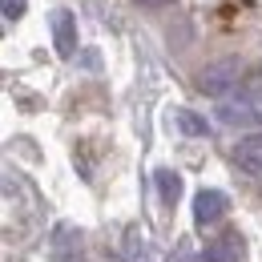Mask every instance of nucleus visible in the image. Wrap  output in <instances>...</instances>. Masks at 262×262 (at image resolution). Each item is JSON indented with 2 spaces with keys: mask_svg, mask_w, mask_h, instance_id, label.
<instances>
[{
  "mask_svg": "<svg viewBox=\"0 0 262 262\" xmlns=\"http://www.w3.org/2000/svg\"><path fill=\"white\" fill-rule=\"evenodd\" d=\"M214 113L230 129H258L262 125V89H242L234 97H222Z\"/></svg>",
  "mask_w": 262,
  "mask_h": 262,
  "instance_id": "1",
  "label": "nucleus"
},
{
  "mask_svg": "<svg viewBox=\"0 0 262 262\" xmlns=\"http://www.w3.org/2000/svg\"><path fill=\"white\" fill-rule=\"evenodd\" d=\"M0 12H4L8 20H16V16L25 12V0H0Z\"/></svg>",
  "mask_w": 262,
  "mask_h": 262,
  "instance_id": "10",
  "label": "nucleus"
},
{
  "mask_svg": "<svg viewBox=\"0 0 262 262\" xmlns=\"http://www.w3.org/2000/svg\"><path fill=\"white\" fill-rule=\"evenodd\" d=\"M206 262H242V238H238V234H222V238L206 250Z\"/></svg>",
  "mask_w": 262,
  "mask_h": 262,
  "instance_id": "6",
  "label": "nucleus"
},
{
  "mask_svg": "<svg viewBox=\"0 0 262 262\" xmlns=\"http://www.w3.org/2000/svg\"><path fill=\"white\" fill-rule=\"evenodd\" d=\"M173 262H194V246H190V242H182V246L173 250Z\"/></svg>",
  "mask_w": 262,
  "mask_h": 262,
  "instance_id": "11",
  "label": "nucleus"
},
{
  "mask_svg": "<svg viewBox=\"0 0 262 262\" xmlns=\"http://www.w3.org/2000/svg\"><path fill=\"white\" fill-rule=\"evenodd\" d=\"M137 4H149V8H158V4H169V0H137Z\"/></svg>",
  "mask_w": 262,
  "mask_h": 262,
  "instance_id": "12",
  "label": "nucleus"
},
{
  "mask_svg": "<svg viewBox=\"0 0 262 262\" xmlns=\"http://www.w3.org/2000/svg\"><path fill=\"white\" fill-rule=\"evenodd\" d=\"M154 182H158V194H162L165 206H173V202L182 198V178H178L173 169H158V173H154Z\"/></svg>",
  "mask_w": 262,
  "mask_h": 262,
  "instance_id": "7",
  "label": "nucleus"
},
{
  "mask_svg": "<svg viewBox=\"0 0 262 262\" xmlns=\"http://www.w3.org/2000/svg\"><path fill=\"white\" fill-rule=\"evenodd\" d=\"M234 162L242 165V169H250V173H258V178H262V137H246V141H238V145H234Z\"/></svg>",
  "mask_w": 262,
  "mask_h": 262,
  "instance_id": "5",
  "label": "nucleus"
},
{
  "mask_svg": "<svg viewBox=\"0 0 262 262\" xmlns=\"http://www.w3.org/2000/svg\"><path fill=\"white\" fill-rule=\"evenodd\" d=\"M173 121H178V129L190 133V137H206V133H210L206 117H198L194 109H178V113H173Z\"/></svg>",
  "mask_w": 262,
  "mask_h": 262,
  "instance_id": "8",
  "label": "nucleus"
},
{
  "mask_svg": "<svg viewBox=\"0 0 262 262\" xmlns=\"http://www.w3.org/2000/svg\"><path fill=\"white\" fill-rule=\"evenodd\" d=\"M234 81H238V61H218V65H210V69L198 73V89L210 93V97H222Z\"/></svg>",
  "mask_w": 262,
  "mask_h": 262,
  "instance_id": "2",
  "label": "nucleus"
},
{
  "mask_svg": "<svg viewBox=\"0 0 262 262\" xmlns=\"http://www.w3.org/2000/svg\"><path fill=\"white\" fill-rule=\"evenodd\" d=\"M53 40H57V53L61 57L77 53V20H73V12H65V8L53 12Z\"/></svg>",
  "mask_w": 262,
  "mask_h": 262,
  "instance_id": "4",
  "label": "nucleus"
},
{
  "mask_svg": "<svg viewBox=\"0 0 262 262\" xmlns=\"http://www.w3.org/2000/svg\"><path fill=\"white\" fill-rule=\"evenodd\" d=\"M125 262H154L149 246L141 242V234H137V230H129V234H125Z\"/></svg>",
  "mask_w": 262,
  "mask_h": 262,
  "instance_id": "9",
  "label": "nucleus"
},
{
  "mask_svg": "<svg viewBox=\"0 0 262 262\" xmlns=\"http://www.w3.org/2000/svg\"><path fill=\"white\" fill-rule=\"evenodd\" d=\"M226 194L222 190H198L194 198V222L198 226H214V222H222V214H226Z\"/></svg>",
  "mask_w": 262,
  "mask_h": 262,
  "instance_id": "3",
  "label": "nucleus"
}]
</instances>
